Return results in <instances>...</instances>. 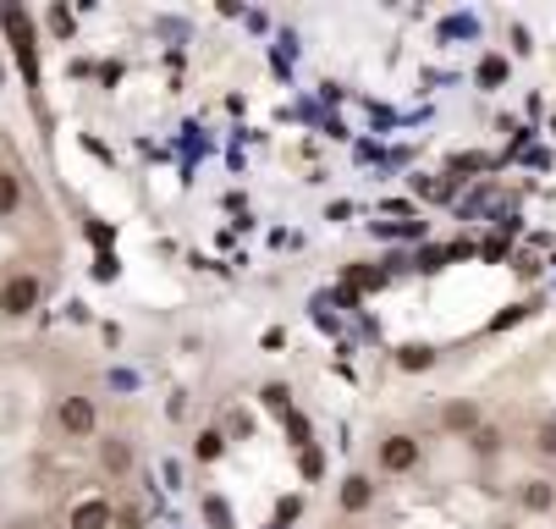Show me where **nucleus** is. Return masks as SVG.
<instances>
[{
  "instance_id": "obj_4",
  "label": "nucleus",
  "mask_w": 556,
  "mask_h": 529,
  "mask_svg": "<svg viewBox=\"0 0 556 529\" xmlns=\"http://www.w3.org/2000/svg\"><path fill=\"white\" fill-rule=\"evenodd\" d=\"M0 23L12 28V50H17L23 78H28V84H39V45H34V34H28V17H17L12 7H0Z\"/></svg>"
},
{
  "instance_id": "obj_6",
  "label": "nucleus",
  "mask_w": 556,
  "mask_h": 529,
  "mask_svg": "<svg viewBox=\"0 0 556 529\" xmlns=\"http://www.w3.org/2000/svg\"><path fill=\"white\" fill-rule=\"evenodd\" d=\"M111 524H116V507L105 496H84L66 513V529H111Z\"/></svg>"
},
{
  "instance_id": "obj_13",
  "label": "nucleus",
  "mask_w": 556,
  "mask_h": 529,
  "mask_svg": "<svg viewBox=\"0 0 556 529\" xmlns=\"http://www.w3.org/2000/svg\"><path fill=\"white\" fill-rule=\"evenodd\" d=\"M220 452H226V436H220V430H204V436L193 441V458H199V464H215Z\"/></svg>"
},
{
  "instance_id": "obj_14",
  "label": "nucleus",
  "mask_w": 556,
  "mask_h": 529,
  "mask_svg": "<svg viewBox=\"0 0 556 529\" xmlns=\"http://www.w3.org/2000/svg\"><path fill=\"white\" fill-rule=\"evenodd\" d=\"M260 398H265V408L292 414V387H287V381H265V387H260Z\"/></svg>"
},
{
  "instance_id": "obj_1",
  "label": "nucleus",
  "mask_w": 556,
  "mask_h": 529,
  "mask_svg": "<svg viewBox=\"0 0 556 529\" xmlns=\"http://www.w3.org/2000/svg\"><path fill=\"white\" fill-rule=\"evenodd\" d=\"M39 304H45V281L34 270H12L7 281H0V315L7 320H28Z\"/></svg>"
},
{
  "instance_id": "obj_2",
  "label": "nucleus",
  "mask_w": 556,
  "mask_h": 529,
  "mask_svg": "<svg viewBox=\"0 0 556 529\" xmlns=\"http://www.w3.org/2000/svg\"><path fill=\"white\" fill-rule=\"evenodd\" d=\"M419 458H425V446H419V436H408V430H391V436H380V446H375L380 475H414Z\"/></svg>"
},
{
  "instance_id": "obj_16",
  "label": "nucleus",
  "mask_w": 556,
  "mask_h": 529,
  "mask_svg": "<svg viewBox=\"0 0 556 529\" xmlns=\"http://www.w3.org/2000/svg\"><path fill=\"white\" fill-rule=\"evenodd\" d=\"M534 452H545V458H556V425H540V430H534Z\"/></svg>"
},
{
  "instance_id": "obj_12",
  "label": "nucleus",
  "mask_w": 556,
  "mask_h": 529,
  "mask_svg": "<svg viewBox=\"0 0 556 529\" xmlns=\"http://www.w3.org/2000/svg\"><path fill=\"white\" fill-rule=\"evenodd\" d=\"M468 446L480 452V458H496V452H502V430H496V425H480V430L468 436Z\"/></svg>"
},
{
  "instance_id": "obj_5",
  "label": "nucleus",
  "mask_w": 556,
  "mask_h": 529,
  "mask_svg": "<svg viewBox=\"0 0 556 529\" xmlns=\"http://www.w3.org/2000/svg\"><path fill=\"white\" fill-rule=\"evenodd\" d=\"M485 425V414H480V403H468V398H452L446 408H441V430H452V436H473V430H480Z\"/></svg>"
},
{
  "instance_id": "obj_7",
  "label": "nucleus",
  "mask_w": 556,
  "mask_h": 529,
  "mask_svg": "<svg viewBox=\"0 0 556 529\" xmlns=\"http://www.w3.org/2000/svg\"><path fill=\"white\" fill-rule=\"evenodd\" d=\"M518 507L523 513H551L556 507V480H545V475H529V480H518Z\"/></svg>"
},
{
  "instance_id": "obj_15",
  "label": "nucleus",
  "mask_w": 556,
  "mask_h": 529,
  "mask_svg": "<svg viewBox=\"0 0 556 529\" xmlns=\"http://www.w3.org/2000/svg\"><path fill=\"white\" fill-rule=\"evenodd\" d=\"M480 84H485V89H502V84H507V55H485V61H480Z\"/></svg>"
},
{
  "instance_id": "obj_8",
  "label": "nucleus",
  "mask_w": 556,
  "mask_h": 529,
  "mask_svg": "<svg viewBox=\"0 0 556 529\" xmlns=\"http://www.w3.org/2000/svg\"><path fill=\"white\" fill-rule=\"evenodd\" d=\"M337 502H342V513H348V518L369 513V507H375V480H369V475H348V480H342V491H337Z\"/></svg>"
},
{
  "instance_id": "obj_10",
  "label": "nucleus",
  "mask_w": 556,
  "mask_h": 529,
  "mask_svg": "<svg viewBox=\"0 0 556 529\" xmlns=\"http://www.w3.org/2000/svg\"><path fill=\"white\" fill-rule=\"evenodd\" d=\"M396 369H408V375L435 369V348L430 342H403V348H396Z\"/></svg>"
},
{
  "instance_id": "obj_11",
  "label": "nucleus",
  "mask_w": 556,
  "mask_h": 529,
  "mask_svg": "<svg viewBox=\"0 0 556 529\" xmlns=\"http://www.w3.org/2000/svg\"><path fill=\"white\" fill-rule=\"evenodd\" d=\"M23 210V177L12 166H0V221Z\"/></svg>"
},
{
  "instance_id": "obj_9",
  "label": "nucleus",
  "mask_w": 556,
  "mask_h": 529,
  "mask_svg": "<svg viewBox=\"0 0 556 529\" xmlns=\"http://www.w3.org/2000/svg\"><path fill=\"white\" fill-rule=\"evenodd\" d=\"M100 469H105V475H116V480H122V475L132 469V446H127L122 436H111V441H100Z\"/></svg>"
},
{
  "instance_id": "obj_18",
  "label": "nucleus",
  "mask_w": 556,
  "mask_h": 529,
  "mask_svg": "<svg viewBox=\"0 0 556 529\" xmlns=\"http://www.w3.org/2000/svg\"><path fill=\"white\" fill-rule=\"evenodd\" d=\"M116 524H122V529H143V513H138V507H122Z\"/></svg>"
},
{
  "instance_id": "obj_3",
  "label": "nucleus",
  "mask_w": 556,
  "mask_h": 529,
  "mask_svg": "<svg viewBox=\"0 0 556 529\" xmlns=\"http://www.w3.org/2000/svg\"><path fill=\"white\" fill-rule=\"evenodd\" d=\"M55 425H61V436H72V441H89V436L100 430V408H94V398L66 392V398L55 403Z\"/></svg>"
},
{
  "instance_id": "obj_20",
  "label": "nucleus",
  "mask_w": 556,
  "mask_h": 529,
  "mask_svg": "<svg viewBox=\"0 0 556 529\" xmlns=\"http://www.w3.org/2000/svg\"><path fill=\"white\" fill-rule=\"evenodd\" d=\"M551 127H556V122H551Z\"/></svg>"
},
{
  "instance_id": "obj_17",
  "label": "nucleus",
  "mask_w": 556,
  "mask_h": 529,
  "mask_svg": "<svg viewBox=\"0 0 556 529\" xmlns=\"http://www.w3.org/2000/svg\"><path fill=\"white\" fill-rule=\"evenodd\" d=\"M353 281H358V287H375V292H380V287H386V270H353Z\"/></svg>"
},
{
  "instance_id": "obj_19",
  "label": "nucleus",
  "mask_w": 556,
  "mask_h": 529,
  "mask_svg": "<svg viewBox=\"0 0 556 529\" xmlns=\"http://www.w3.org/2000/svg\"><path fill=\"white\" fill-rule=\"evenodd\" d=\"M34 529H50V524H34Z\"/></svg>"
}]
</instances>
